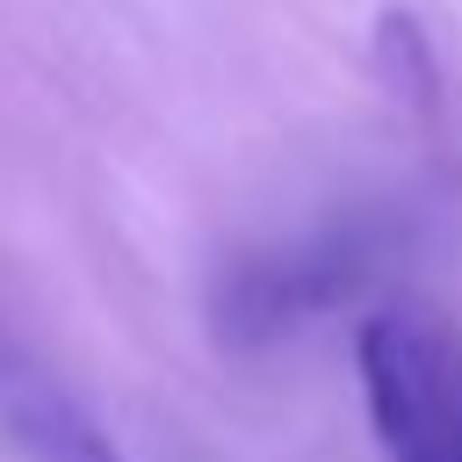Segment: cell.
Returning a JSON list of instances; mask_svg holds the SVG:
<instances>
[{"mask_svg":"<svg viewBox=\"0 0 462 462\" xmlns=\"http://www.w3.org/2000/svg\"><path fill=\"white\" fill-rule=\"evenodd\" d=\"M390 245H397V224L383 209H354L289 245L231 260L217 282V303H209L224 346H274V339L332 318L346 296H361V282L390 260Z\"/></svg>","mask_w":462,"mask_h":462,"instance_id":"7a4b0ae2","label":"cell"},{"mask_svg":"<svg viewBox=\"0 0 462 462\" xmlns=\"http://www.w3.org/2000/svg\"><path fill=\"white\" fill-rule=\"evenodd\" d=\"M0 419L29 462H123V448L94 426L87 404H72L58 383L0 368Z\"/></svg>","mask_w":462,"mask_h":462,"instance_id":"3957f363","label":"cell"},{"mask_svg":"<svg viewBox=\"0 0 462 462\" xmlns=\"http://www.w3.org/2000/svg\"><path fill=\"white\" fill-rule=\"evenodd\" d=\"M361 404L383 462H462V325L419 296L375 303L354 332Z\"/></svg>","mask_w":462,"mask_h":462,"instance_id":"6da1fadb","label":"cell"}]
</instances>
